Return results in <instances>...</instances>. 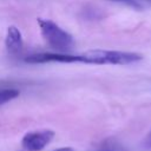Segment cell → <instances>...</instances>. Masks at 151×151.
I'll return each mask as SVG.
<instances>
[{
  "label": "cell",
  "mask_w": 151,
  "mask_h": 151,
  "mask_svg": "<svg viewBox=\"0 0 151 151\" xmlns=\"http://www.w3.org/2000/svg\"><path fill=\"white\" fill-rule=\"evenodd\" d=\"M80 64L91 65H129L143 59V55L136 52L92 50L79 54Z\"/></svg>",
  "instance_id": "1"
},
{
  "label": "cell",
  "mask_w": 151,
  "mask_h": 151,
  "mask_svg": "<svg viewBox=\"0 0 151 151\" xmlns=\"http://www.w3.org/2000/svg\"><path fill=\"white\" fill-rule=\"evenodd\" d=\"M38 24L40 27L41 35L51 47L60 52L71 48V46L73 45V38L68 32H66L59 25L48 19L39 18Z\"/></svg>",
  "instance_id": "2"
},
{
  "label": "cell",
  "mask_w": 151,
  "mask_h": 151,
  "mask_svg": "<svg viewBox=\"0 0 151 151\" xmlns=\"http://www.w3.org/2000/svg\"><path fill=\"white\" fill-rule=\"evenodd\" d=\"M53 137L54 132L51 130L28 132L22 137L21 145L27 151H40L53 139Z\"/></svg>",
  "instance_id": "3"
},
{
  "label": "cell",
  "mask_w": 151,
  "mask_h": 151,
  "mask_svg": "<svg viewBox=\"0 0 151 151\" xmlns=\"http://www.w3.org/2000/svg\"><path fill=\"white\" fill-rule=\"evenodd\" d=\"M26 63L29 64H46V63H61V64H74L80 63L79 54H67V53H35L25 58Z\"/></svg>",
  "instance_id": "4"
},
{
  "label": "cell",
  "mask_w": 151,
  "mask_h": 151,
  "mask_svg": "<svg viewBox=\"0 0 151 151\" xmlns=\"http://www.w3.org/2000/svg\"><path fill=\"white\" fill-rule=\"evenodd\" d=\"M5 45L9 53H19L22 47V37L21 32L15 26H9L7 28L6 38H5Z\"/></svg>",
  "instance_id": "5"
},
{
  "label": "cell",
  "mask_w": 151,
  "mask_h": 151,
  "mask_svg": "<svg viewBox=\"0 0 151 151\" xmlns=\"http://www.w3.org/2000/svg\"><path fill=\"white\" fill-rule=\"evenodd\" d=\"M20 92L15 88H2L0 90V105H4L13 99H15L17 97H19Z\"/></svg>",
  "instance_id": "6"
},
{
  "label": "cell",
  "mask_w": 151,
  "mask_h": 151,
  "mask_svg": "<svg viewBox=\"0 0 151 151\" xmlns=\"http://www.w3.org/2000/svg\"><path fill=\"white\" fill-rule=\"evenodd\" d=\"M111 1H116V2H122L129 6H133V7H138V1L137 0H111Z\"/></svg>",
  "instance_id": "7"
},
{
  "label": "cell",
  "mask_w": 151,
  "mask_h": 151,
  "mask_svg": "<svg viewBox=\"0 0 151 151\" xmlns=\"http://www.w3.org/2000/svg\"><path fill=\"white\" fill-rule=\"evenodd\" d=\"M53 151H73V149H71V147H60V149H57V150H53Z\"/></svg>",
  "instance_id": "8"
},
{
  "label": "cell",
  "mask_w": 151,
  "mask_h": 151,
  "mask_svg": "<svg viewBox=\"0 0 151 151\" xmlns=\"http://www.w3.org/2000/svg\"><path fill=\"white\" fill-rule=\"evenodd\" d=\"M146 143L151 146V131H150V133H149V136H147V138H146Z\"/></svg>",
  "instance_id": "9"
}]
</instances>
